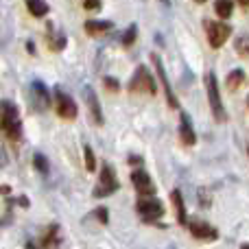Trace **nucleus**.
Masks as SVG:
<instances>
[{"label":"nucleus","instance_id":"f257e3e1","mask_svg":"<svg viewBox=\"0 0 249 249\" xmlns=\"http://www.w3.org/2000/svg\"><path fill=\"white\" fill-rule=\"evenodd\" d=\"M2 129L7 133L9 140L18 142L22 138V123H20V112L11 101H2Z\"/></svg>","mask_w":249,"mask_h":249},{"label":"nucleus","instance_id":"f03ea898","mask_svg":"<svg viewBox=\"0 0 249 249\" xmlns=\"http://www.w3.org/2000/svg\"><path fill=\"white\" fill-rule=\"evenodd\" d=\"M129 92H131V94H155V92H158L155 79L151 77V72L144 66H140V68L136 70L131 83H129Z\"/></svg>","mask_w":249,"mask_h":249},{"label":"nucleus","instance_id":"7ed1b4c3","mask_svg":"<svg viewBox=\"0 0 249 249\" xmlns=\"http://www.w3.org/2000/svg\"><path fill=\"white\" fill-rule=\"evenodd\" d=\"M206 90H208V99H210V107H212V114L219 123L225 121V107L221 103V94H219V83H216V77L214 72H208L206 77Z\"/></svg>","mask_w":249,"mask_h":249},{"label":"nucleus","instance_id":"20e7f679","mask_svg":"<svg viewBox=\"0 0 249 249\" xmlns=\"http://www.w3.org/2000/svg\"><path fill=\"white\" fill-rule=\"evenodd\" d=\"M118 190V179H116V173L109 164H103V171H101V177H99V186L94 188V197L101 199V197H109Z\"/></svg>","mask_w":249,"mask_h":249},{"label":"nucleus","instance_id":"39448f33","mask_svg":"<svg viewBox=\"0 0 249 249\" xmlns=\"http://www.w3.org/2000/svg\"><path fill=\"white\" fill-rule=\"evenodd\" d=\"M206 35L208 42H210L212 48H219L225 44V39L232 35V26H228L225 22H210L206 20Z\"/></svg>","mask_w":249,"mask_h":249},{"label":"nucleus","instance_id":"423d86ee","mask_svg":"<svg viewBox=\"0 0 249 249\" xmlns=\"http://www.w3.org/2000/svg\"><path fill=\"white\" fill-rule=\"evenodd\" d=\"M138 214L142 216L144 221H155L164 214V206L162 201H158L155 197H142L138 199Z\"/></svg>","mask_w":249,"mask_h":249},{"label":"nucleus","instance_id":"0eeeda50","mask_svg":"<svg viewBox=\"0 0 249 249\" xmlns=\"http://www.w3.org/2000/svg\"><path fill=\"white\" fill-rule=\"evenodd\" d=\"M186 228H188L190 234H193L195 238H199V241H216V236H219V232L201 219H190L188 223H186Z\"/></svg>","mask_w":249,"mask_h":249},{"label":"nucleus","instance_id":"6e6552de","mask_svg":"<svg viewBox=\"0 0 249 249\" xmlns=\"http://www.w3.org/2000/svg\"><path fill=\"white\" fill-rule=\"evenodd\" d=\"M55 101H57V114H59L61 118H66V121H74V118H77V103H74L68 94L57 90Z\"/></svg>","mask_w":249,"mask_h":249},{"label":"nucleus","instance_id":"1a4fd4ad","mask_svg":"<svg viewBox=\"0 0 249 249\" xmlns=\"http://www.w3.org/2000/svg\"><path fill=\"white\" fill-rule=\"evenodd\" d=\"M131 181H133V186H136L138 195H142V197H153L155 195V184L151 181V177L146 175L144 171H133Z\"/></svg>","mask_w":249,"mask_h":249},{"label":"nucleus","instance_id":"9d476101","mask_svg":"<svg viewBox=\"0 0 249 249\" xmlns=\"http://www.w3.org/2000/svg\"><path fill=\"white\" fill-rule=\"evenodd\" d=\"M151 59L155 61V70H158V77L162 79V86H164V92H166V99H168V105L171 107H179V103H177V99H175V94H173V88H171V83H168V79H166V72H164V66H162V59H160L158 55H151Z\"/></svg>","mask_w":249,"mask_h":249},{"label":"nucleus","instance_id":"9b49d317","mask_svg":"<svg viewBox=\"0 0 249 249\" xmlns=\"http://www.w3.org/2000/svg\"><path fill=\"white\" fill-rule=\"evenodd\" d=\"M179 136H181V142H184L186 146H193L195 142H197V136H195V129L193 124H190L188 116H186L184 112H181V124H179Z\"/></svg>","mask_w":249,"mask_h":249},{"label":"nucleus","instance_id":"f8f14e48","mask_svg":"<svg viewBox=\"0 0 249 249\" xmlns=\"http://www.w3.org/2000/svg\"><path fill=\"white\" fill-rule=\"evenodd\" d=\"M33 94H35V107L37 109H46L51 105V94H48V90L39 81H33Z\"/></svg>","mask_w":249,"mask_h":249},{"label":"nucleus","instance_id":"ddd939ff","mask_svg":"<svg viewBox=\"0 0 249 249\" xmlns=\"http://www.w3.org/2000/svg\"><path fill=\"white\" fill-rule=\"evenodd\" d=\"M86 101L90 105V112H92V118H94L96 124H103V116H101V107H99V99H96L94 90L90 86L86 88Z\"/></svg>","mask_w":249,"mask_h":249},{"label":"nucleus","instance_id":"4468645a","mask_svg":"<svg viewBox=\"0 0 249 249\" xmlns=\"http://www.w3.org/2000/svg\"><path fill=\"white\" fill-rule=\"evenodd\" d=\"M24 2H26V9L31 11V16L42 18L48 13V4L44 2V0H24Z\"/></svg>","mask_w":249,"mask_h":249},{"label":"nucleus","instance_id":"2eb2a0df","mask_svg":"<svg viewBox=\"0 0 249 249\" xmlns=\"http://www.w3.org/2000/svg\"><path fill=\"white\" fill-rule=\"evenodd\" d=\"M112 29V22H86V33L90 35H101V33H107Z\"/></svg>","mask_w":249,"mask_h":249},{"label":"nucleus","instance_id":"dca6fc26","mask_svg":"<svg viewBox=\"0 0 249 249\" xmlns=\"http://www.w3.org/2000/svg\"><path fill=\"white\" fill-rule=\"evenodd\" d=\"M214 9H216V16L223 18V20H228L234 11V0H216Z\"/></svg>","mask_w":249,"mask_h":249},{"label":"nucleus","instance_id":"f3484780","mask_svg":"<svg viewBox=\"0 0 249 249\" xmlns=\"http://www.w3.org/2000/svg\"><path fill=\"white\" fill-rule=\"evenodd\" d=\"M173 203H175V208H177V216H179V223H188V219H186V210H184V201H181V193L179 190H173Z\"/></svg>","mask_w":249,"mask_h":249},{"label":"nucleus","instance_id":"a211bd4d","mask_svg":"<svg viewBox=\"0 0 249 249\" xmlns=\"http://www.w3.org/2000/svg\"><path fill=\"white\" fill-rule=\"evenodd\" d=\"M243 81H245V72H243V70H232L228 77V88L230 90H236Z\"/></svg>","mask_w":249,"mask_h":249},{"label":"nucleus","instance_id":"6ab92c4d","mask_svg":"<svg viewBox=\"0 0 249 249\" xmlns=\"http://www.w3.org/2000/svg\"><path fill=\"white\" fill-rule=\"evenodd\" d=\"M236 51L241 53V55H249V35H241V37L236 39Z\"/></svg>","mask_w":249,"mask_h":249},{"label":"nucleus","instance_id":"aec40b11","mask_svg":"<svg viewBox=\"0 0 249 249\" xmlns=\"http://www.w3.org/2000/svg\"><path fill=\"white\" fill-rule=\"evenodd\" d=\"M83 158H86V168H88V171H94L96 162H94V153H92L90 146H86V149H83Z\"/></svg>","mask_w":249,"mask_h":249},{"label":"nucleus","instance_id":"412c9836","mask_svg":"<svg viewBox=\"0 0 249 249\" xmlns=\"http://www.w3.org/2000/svg\"><path fill=\"white\" fill-rule=\"evenodd\" d=\"M136 33H138V26L131 24V26H129V31L124 33V37H123V44H124V46H131L133 39H136Z\"/></svg>","mask_w":249,"mask_h":249},{"label":"nucleus","instance_id":"4be33fe9","mask_svg":"<svg viewBox=\"0 0 249 249\" xmlns=\"http://www.w3.org/2000/svg\"><path fill=\"white\" fill-rule=\"evenodd\" d=\"M83 9H88V11H99L101 0H86V2H83Z\"/></svg>","mask_w":249,"mask_h":249},{"label":"nucleus","instance_id":"5701e85b","mask_svg":"<svg viewBox=\"0 0 249 249\" xmlns=\"http://www.w3.org/2000/svg\"><path fill=\"white\" fill-rule=\"evenodd\" d=\"M35 164H37V168L42 173L48 171V164H46V158H44V155H35Z\"/></svg>","mask_w":249,"mask_h":249},{"label":"nucleus","instance_id":"b1692460","mask_svg":"<svg viewBox=\"0 0 249 249\" xmlns=\"http://www.w3.org/2000/svg\"><path fill=\"white\" fill-rule=\"evenodd\" d=\"M96 216H101V223H107V210H105V208H99V210H96Z\"/></svg>","mask_w":249,"mask_h":249},{"label":"nucleus","instance_id":"393cba45","mask_svg":"<svg viewBox=\"0 0 249 249\" xmlns=\"http://www.w3.org/2000/svg\"><path fill=\"white\" fill-rule=\"evenodd\" d=\"M107 88H109V90H116V88H118V86H116V81H114L112 77H107Z\"/></svg>","mask_w":249,"mask_h":249},{"label":"nucleus","instance_id":"a878e982","mask_svg":"<svg viewBox=\"0 0 249 249\" xmlns=\"http://www.w3.org/2000/svg\"><path fill=\"white\" fill-rule=\"evenodd\" d=\"M241 2V7H245V9H249V0H238Z\"/></svg>","mask_w":249,"mask_h":249},{"label":"nucleus","instance_id":"bb28decb","mask_svg":"<svg viewBox=\"0 0 249 249\" xmlns=\"http://www.w3.org/2000/svg\"><path fill=\"white\" fill-rule=\"evenodd\" d=\"M241 249H249V243H245V245H243Z\"/></svg>","mask_w":249,"mask_h":249},{"label":"nucleus","instance_id":"cd10ccee","mask_svg":"<svg viewBox=\"0 0 249 249\" xmlns=\"http://www.w3.org/2000/svg\"><path fill=\"white\" fill-rule=\"evenodd\" d=\"M195 2H206V0H195Z\"/></svg>","mask_w":249,"mask_h":249},{"label":"nucleus","instance_id":"c85d7f7f","mask_svg":"<svg viewBox=\"0 0 249 249\" xmlns=\"http://www.w3.org/2000/svg\"><path fill=\"white\" fill-rule=\"evenodd\" d=\"M162 2H166V4H168V0H162Z\"/></svg>","mask_w":249,"mask_h":249}]
</instances>
